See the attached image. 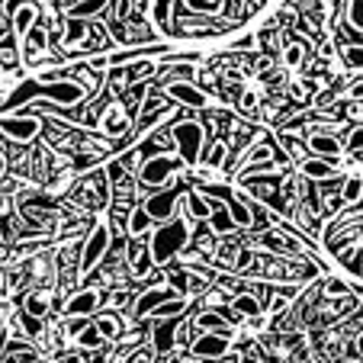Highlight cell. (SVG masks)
Segmentation results:
<instances>
[{
	"label": "cell",
	"instance_id": "obj_1",
	"mask_svg": "<svg viewBox=\"0 0 363 363\" xmlns=\"http://www.w3.org/2000/svg\"><path fill=\"white\" fill-rule=\"evenodd\" d=\"M193 228H196V222L180 209L174 219L161 222V225L148 235V247H151V261H155V267H167L174 257H180V254L190 247Z\"/></svg>",
	"mask_w": 363,
	"mask_h": 363
},
{
	"label": "cell",
	"instance_id": "obj_2",
	"mask_svg": "<svg viewBox=\"0 0 363 363\" xmlns=\"http://www.w3.org/2000/svg\"><path fill=\"white\" fill-rule=\"evenodd\" d=\"M186 161L180 158V155H174V151H167V155H155V158H145L142 167H138V193L142 196H151L155 190H164V186L177 184L174 177H180V174H186Z\"/></svg>",
	"mask_w": 363,
	"mask_h": 363
},
{
	"label": "cell",
	"instance_id": "obj_3",
	"mask_svg": "<svg viewBox=\"0 0 363 363\" xmlns=\"http://www.w3.org/2000/svg\"><path fill=\"white\" fill-rule=\"evenodd\" d=\"M113 247V225L110 219H100L94 222V228L87 232L84 238V247H81V261H77V283L87 280L103 261H106V254Z\"/></svg>",
	"mask_w": 363,
	"mask_h": 363
},
{
	"label": "cell",
	"instance_id": "obj_4",
	"mask_svg": "<svg viewBox=\"0 0 363 363\" xmlns=\"http://www.w3.org/2000/svg\"><path fill=\"white\" fill-rule=\"evenodd\" d=\"M174 132V148H177V155L186 161L190 167L199 164V155H203L206 148V125L199 123L196 116H186V119H177V123L171 125Z\"/></svg>",
	"mask_w": 363,
	"mask_h": 363
},
{
	"label": "cell",
	"instance_id": "obj_5",
	"mask_svg": "<svg viewBox=\"0 0 363 363\" xmlns=\"http://www.w3.org/2000/svg\"><path fill=\"white\" fill-rule=\"evenodd\" d=\"M0 132L16 145H33L35 138L45 132V123H42L39 113L33 110H20V113H7L0 116Z\"/></svg>",
	"mask_w": 363,
	"mask_h": 363
},
{
	"label": "cell",
	"instance_id": "obj_6",
	"mask_svg": "<svg viewBox=\"0 0 363 363\" xmlns=\"http://www.w3.org/2000/svg\"><path fill=\"white\" fill-rule=\"evenodd\" d=\"M232 350H235V344H232V328H228V331H196L186 354L209 363V360H219V357L232 354Z\"/></svg>",
	"mask_w": 363,
	"mask_h": 363
},
{
	"label": "cell",
	"instance_id": "obj_7",
	"mask_svg": "<svg viewBox=\"0 0 363 363\" xmlns=\"http://www.w3.org/2000/svg\"><path fill=\"white\" fill-rule=\"evenodd\" d=\"M184 193H186V184L184 180H177L174 186H164V190H155L151 196H145V209H148V216L155 222H167V219H174V216L180 213V199H184Z\"/></svg>",
	"mask_w": 363,
	"mask_h": 363
},
{
	"label": "cell",
	"instance_id": "obj_8",
	"mask_svg": "<svg viewBox=\"0 0 363 363\" xmlns=\"http://www.w3.org/2000/svg\"><path fill=\"white\" fill-rule=\"evenodd\" d=\"M26 274L33 286H58L62 283V267H58V254L55 251H35L26 264Z\"/></svg>",
	"mask_w": 363,
	"mask_h": 363
},
{
	"label": "cell",
	"instance_id": "obj_9",
	"mask_svg": "<svg viewBox=\"0 0 363 363\" xmlns=\"http://www.w3.org/2000/svg\"><path fill=\"white\" fill-rule=\"evenodd\" d=\"M125 270H129L132 280H148L155 274V261H151V247H148V235L142 238H129L125 241Z\"/></svg>",
	"mask_w": 363,
	"mask_h": 363
},
{
	"label": "cell",
	"instance_id": "obj_10",
	"mask_svg": "<svg viewBox=\"0 0 363 363\" xmlns=\"http://www.w3.org/2000/svg\"><path fill=\"white\" fill-rule=\"evenodd\" d=\"M103 296H106V289H103L100 283L84 286V289H74V293L65 299L62 315H90V318H94L96 312L103 308Z\"/></svg>",
	"mask_w": 363,
	"mask_h": 363
},
{
	"label": "cell",
	"instance_id": "obj_11",
	"mask_svg": "<svg viewBox=\"0 0 363 363\" xmlns=\"http://www.w3.org/2000/svg\"><path fill=\"white\" fill-rule=\"evenodd\" d=\"M155 87H158V84H155ZM161 90L167 94V100L171 103H180V106H186V110H193V113H199V110L209 106L206 90L199 87V84H193V81H167V84H161Z\"/></svg>",
	"mask_w": 363,
	"mask_h": 363
},
{
	"label": "cell",
	"instance_id": "obj_12",
	"mask_svg": "<svg viewBox=\"0 0 363 363\" xmlns=\"http://www.w3.org/2000/svg\"><path fill=\"white\" fill-rule=\"evenodd\" d=\"M58 306V293L55 286H29L20 299V312L35 318H48V312Z\"/></svg>",
	"mask_w": 363,
	"mask_h": 363
},
{
	"label": "cell",
	"instance_id": "obj_13",
	"mask_svg": "<svg viewBox=\"0 0 363 363\" xmlns=\"http://www.w3.org/2000/svg\"><path fill=\"white\" fill-rule=\"evenodd\" d=\"M302 142L312 155L318 158H328V161H341V151H344V142L331 132H322V129H306L302 132Z\"/></svg>",
	"mask_w": 363,
	"mask_h": 363
},
{
	"label": "cell",
	"instance_id": "obj_14",
	"mask_svg": "<svg viewBox=\"0 0 363 363\" xmlns=\"http://www.w3.org/2000/svg\"><path fill=\"white\" fill-rule=\"evenodd\" d=\"M180 322H184V315H177V318H155V325H151V350H155V354H171V350H177Z\"/></svg>",
	"mask_w": 363,
	"mask_h": 363
},
{
	"label": "cell",
	"instance_id": "obj_15",
	"mask_svg": "<svg viewBox=\"0 0 363 363\" xmlns=\"http://www.w3.org/2000/svg\"><path fill=\"white\" fill-rule=\"evenodd\" d=\"M228 216L235 219L238 232H254V213H251V196L245 190H232V196L225 199Z\"/></svg>",
	"mask_w": 363,
	"mask_h": 363
},
{
	"label": "cell",
	"instance_id": "obj_16",
	"mask_svg": "<svg viewBox=\"0 0 363 363\" xmlns=\"http://www.w3.org/2000/svg\"><path fill=\"white\" fill-rule=\"evenodd\" d=\"M142 158H155V155H167V151H177L174 148V132L171 129H151L142 135V142L135 145Z\"/></svg>",
	"mask_w": 363,
	"mask_h": 363
},
{
	"label": "cell",
	"instance_id": "obj_17",
	"mask_svg": "<svg viewBox=\"0 0 363 363\" xmlns=\"http://www.w3.org/2000/svg\"><path fill=\"white\" fill-rule=\"evenodd\" d=\"M65 77H68V81H74L77 87L87 94V100H94L96 94H103V77H100V71H94L87 62L74 65V68H65Z\"/></svg>",
	"mask_w": 363,
	"mask_h": 363
},
{
	"label": "cell",
	"instance_id": "obj_18",
	"mask_svg": "<svg viewBox=\"0 0 363 363\" xmlns=\"http://www.w3.org/2000/svg\"><path fill=\"white\" fill-rule=\"evenodd\" d=\"M39 16H42V10H39V4H35V0H23L20 7L13 10V13H10V29H13L16 35H26L29 29L35 26V23H39Z\"/></svg>",
	"mask_w": 363,
	"mask_h": 363
},
{
	"label": "cell",
	"instance_id": "obj_19",
	"mask_svg": "<svg viewBox=\"0 0 363 363\" xmlns=\"http://www.w3.org/2000/svg\"><path fill=\"white\" fill-rule=\"evenodd\" d=\"M337 167H341V161H328V158H318V155H312V158H306L299 164V174H306L308 180L322 184V180L337 177Z\"/></svg>",
	"mask_w": 363,
	"mask_h": 363
},
{
	"label": "cell",
	"instance_id": "obj_20",
	"mask_svg": "<svg viewBox=\"0 0 363 363\" xmlns=\"http://www.w3.org/2000/svg\"><path fill=\"white\" fill-rule=\"evenodd\" d=\"M228 306L235 308V315H238V318H257V315H264V312H267V308H264V302L257 299L251 289H241V293L228 296Z\"/></svg>",
	"mask_w": 363,
	"mask_h": 363
},
{
	"label": "cell",
	"instance_id": "obj_21",
	"mask_svg": "<svg viewBox=\"0 0 363 363\" xmlns=\"http://www.w3.org/2000/svg\"><path fill=\"white\" fill-rule=\"evenodd\" d=\"M155 225L158 222L148 216V209H145L142 203H135L129 209V219H125V232H129V238H142V235H151L155 232Z\"/></svg>",
	"mask_w": 363,
	"mask_h": 363
},
{
	"label": "cell",
	"instance_id": "obj_22",
	"mask_svg": "<svg viewBox=\"0 0 363 363\" xmlns=\"http://www.w3.org/2000/svg\"><path fill=\"white\" fill-rule=\"evenodd\" d=\"M20 52H23L20 35H16L13 29H7V33L0 35V68H4V71H13L16 65H20Z\"/></svg>",
	"mask_w": 363,
	"mask_h": 363
},
{
	"label": "cell",
	"instance_id": "obj_23",
	"mask_svg": "<svg viewBox=\"0 0 363 363\" xmlns=\"http://www.w3.org/2000/svg\"><path fill=\"white\" fill-rule=\"evenodd\" d=\"M193 328L196 331H228V328H235V325L222 315L219 308H196V315H193Z\"/></svg>",
	"mask_w": 363,
	"mask_h": 363
},
{
	"label": "cell",
	"instance_id": "obj_24",
	"mask_svg": "<svg viewBox=\"0 0 363 363\" xmlns=\"http://www.w3.org/2000/svg\"><path fill=\"white\" fill-rule=\"evenodd\" d=\"M94 325L100 328V335L106 337L110 344L123 337V315H119V312H110V308H100V312L94 315Z\"/></svg>",
	"mask_w": 363,
	"mask_h": 363
},
{
	"label": "cell",
	"instance_id": "obj_25",
	"mask_svg": "<svg viewBox=\"0 0 363 363\" xmlns=\"http://www.w3.org/2000/svg\"><path fill=\"white\" fill-rule=\"evenodd\" d=\"M335 261L341 264V267L347 270L350 277H363V245L350 241L347 247H341V251L335 254Z\"/></svg>",
	"mask_w": 363,
	"mask_h": 363
},
{
	"label": "cell",
	"instance_id": "obj_26",
	"mask_svg": "<svg viewBox=\"0 0 363 363\" xmlns=\"http://www.w3.org/2000/svg\"><path fill=\"white\" fill-rule=\"evenodd\" d=\"M48 42H52V33H48L45 26H39V23H35V26L20 39V45H23V58H26V55H35V52H45Z\"/></svg>",
	"mask_w": 363,
	"mask_h": 363
},
{
	"label": "cell",
	"instance_id": "obj_27",
	"mask_svg": "<svg viewBox=\"0 0 363 363\" xmlns=\"http://www.w3.org/2000/svg\"><path fill=\"white\" fill-rule=\"evenodd\" d=\"M164 106H171V100H167V94L161 87H155V84H151L148 87V94H145V100H142V113H138V123H142V119H151L155 116V113H161L164 110Z\"/></svg>",
	"mask_w": 363,
	"mask_h": 363
},
{
	"label": "cell",
	"instance_id": "obj_28",
	"mask_svg": "<svg viewBox=\"0 0 363 363\" xmlns=\"http://www.w3.org/2000/svg\"><path fill=\"white\" fill-rule=\"evenodd\" d=\"M151 23H155L161 33L174 35V0H155V4H151Z\"/></svg>",
	"mask_w": 363,
	"mask_h": 363
},
{
	"label": "cell",
	"instance_id": "obj_29",
	"mask_svg": "<svg viewBox=\"0 0 363 363\" xmlns=\"http://www.w3.org/2000/svg\"><path fill=\"white\" fill-rule=\"evenodd\" d=\"M74 344L84 350V354H96V350H106V347H110V341H106V337L100 335V328H96L94 322H90L87 328H84L81 335L74 337Z\"/></svg>",
	"mask_w": 363,
	"mask_h": 363
},
{
	"label": "cell",
	"instance_id": "obj_30",
	"mask_svg": "<svg viewBox=\"0 0 363 363\" xmlns=\"http://www.w3.org/2000/svg\"><path fill=\"white\" fill-rule=\"evenodd\" d=\"M302 62H306V42L283 33V65L296 71V68H302Z\"/></svg>",
	"mask_w": 363,
	"mask_h": 363
},
{
	"label": "cell",
	"instance_id": "obj_31",
	"mask_svg": "<svg viewBox=\"0 0 363 363\" xmlns=\"http://www.w3.org/2000/svg\"><path fill=\"white\" fill-rule=\"evenodd\" d=\"M209 228H213L219 238H222V235H235V232H238V225H235V219L228 216L225 203H216L213 216H209Z\"/></svg>",
	"mask_w": 363,
	"mask_h": 363
},
{
	"label": "cell",
	"instance_id": "obj_32",
	"mask_svg": "<svg viewBox=\"0 0 363 363\" xmlns=\"http://www.w3.org/2000/svg\"><path fill=\"white\" fill-rule=\"evenodd\" d=\"M62 325H55V328H48L45 325V331H42L39 337H35V347L42 350V354H55V350H62Z\"/></svg>",
	"mask_w": 363,
	"mask_h": 363
},
{
	"label": "cell",
	"instance_id": "obj_33",
	"mask_svg": "<svg viewBox=\"0 0 363 363\" xmlns=\"http://www.w3.org/2000/svg\"><path fill=\"white\" fill-rule=\"evenodd\" d=\"M29 283V274H26V264H16V267L4 270V293H20L23 286Z\"/></svg>",
	"mask_w": 363,
	"mask_h": 363
},
{
	"label": "cell",
	"instance_id": "obj_34",
	"mask_svg": "<svg viewBox=\"0 0 363 363\" xmlns=\"http://www.w3.org/2000/svg\"><path fill=\"white\" fill-rule=\"evenodd\" d=\"M177 315H186V296H171L167 302H161V306L155 308L151 318H177Z\"/></svg>",
	"mask_w": 363,
	"mask_h": 363
},
{
	"label": "cell",
	"instance_id": "obj_35",
	"mask_svg": "<svg viewBox=\"0 0 363 363\" xmlns=\"http://www.w3.org/2000/svg\"><path fill=\"white\" fill-rule=\"evenodd\" d=\"M341 196H344V203H347V206L360 203V199H363V174H350V177H344Z\"/></svg>",
	"mask_w": 363,
	"mask_h": 363
},
{
	"label": "cell",
	"instance_id": "obj_36",
	"mask_svg": "<svg viewBox=\"0 0 363 363\" xmlns=\"http://www.w3.org/2000/svg\"><path fill=\"white\" fill-rule=\"evenodd\" d=\"M90 322H94V318H90V315H65V318H62V322H58V325H62V335L74 341V337L81 335V331L87 328Z\"/></svg>",
	"mask_w": 363,
	"mask_h": 363
},
{
	"label": "cell",
	"instance_id": "obj_37",
	"mask_svg": "<svg viewBox=\"0 0 363 363\" xmlns=\"http://www.w3.org/2000/svg\"><path fill=\"white\" fill-rule=\"evenodd\" d=\"M261 106H264V103H257V94H254V90H245V94H241L238 113L245 119H257V116H261Z\"/></svg>",
	"mask_w": 363,
	"mask_h": 363
},
{
	"label": "cell",
	"instance_id": "obj_38",
	"mask_svg": "<svg viewBox=\"0 0 363 363\" xmlns=\"http://www.w3.org/2000/svg\"><path fill=\"white\" fill-rule=\"evenodd\" d=\"M344 196H341V190H335V193H322V216L325 219H335L337 213L344 209Z\"/></svg>",
	"mask_w": 363,
	"mask_h": 363
},
{
	"label": "cell",
	"instance_id": "obj_39",
	"mask_svg": "<svg viewBox=\"0 0 363 363\" xmlns=\"http://www.w3.org/2000/svg\"><path fill=\"white\" fill-rule=\"evenodd\" d=\"M344 151H350L354 158H360V155H363V123L350 125L347 138H344Z\"/></svg>",
	"mask_w": 363,
	"mask_h": 363
},
{
	"label": "cell",
	"instance_id": "obj_40",
	"mask_svg": "<svg viewBox=\"0 0 363 363\" xmlns=\"http://www.w3.org/2000/svg\"><path fill=\"white\" fill-rule=\"evenodd\" d=\"M20 325H23V335L29 337V341H35V337L45 331V318H35V315H26V312H20Z\"/></svg>",
	"mask_w": 363,
	"mask_h": 363
},
{
	"label": "cell",
	"instance_id": "obj_41",
	"mask_svg": "<svg viewBox=\"0 0 363 363\" xmlns=\"http://www.w3.org/2000/svg\"><path fill=\"white\" fill-rule=\"evenodd\" d=\"M344 16L350 20V26L363 33V0H347V10H344Z\"/></svg>",
	"mask_w": 363,
	"mask_h": 363
},
{
	"label": "cell",
	"instance_id": "obj_42",
	"mask_svg": "<svg viewBox=\"0 0 363 363\" xmlns=\"http://www.w3.org/2000/svg\"><path fill=\"white\" fill-rule=\"evenodd\" d=\"M119 164H123L125 167V171H129V174H138V167H142V155H138V148H129V151H123V155H119Z\"/></svg>",
	"mask_w": 363,
	"mask_h": 363
},
{
	"label": "cell",
	"instance_id": "obj_43",
	"mask_svg": "<svg viewBox=\"0 0 363 363\" xmlns=\"http://www.w3.org/2000/svg\"><path fill=\"white\" fill-rule=\"evenodd\" d=\"M341 96H344V100H357V103H363V81L347 84V87L341 90Z\"/></svg>",
	"mask_w": 363,
	"mask_h": 363
},
{
	"label": "cell",
	"instance_id": "obj_44",
	"mask_svg": "<svg viewBox=\"0 0 363 363\" xmlns=\"http://www.w3.org/2000/svg\"><path fill=\"white\" fill-rule=\"evenodd\" d=\"M257 45V35H241V39H235L232 52H247V48Z\"/></svg>",
	"mask_w": 363,
	"mask_h": 363
},
{
	"label": "cell",
	"instance_id": "obj_45",
	"mask_svg": "<svg viewBox=\"0 0 363 363\" xmlns=\"http://www.w3.org/2000/svg\"><path fill=\"white\" fill-rule=\"evenodd\" d=\"M10 206H13V196L0 190V216H7V213H10Z\"/></svg>",
	"mask_w": 363,
	"mask_h": 363
},
{
	"label": "cell",
	"instance_id": "obj_46",
	"mask_svg": "<svg viewBox=\"0 0 363 363\" xmlns=\"http://www.w3.org/2000/svg\"><path fill=\"white\" fill-rule=\"evenodd\" d=\"M58 363H87V357H84V350L81 354H62L58 357Z\"/></svg>",
	"mask_w": 363,
	"mask_h": 363
},
{
	"label": "cell",
	"instance_id": "obj_47",
	"mask_svg": "<svg viewBox=\"0 0 363 363\" xmlns=\"http://www.w3.org/2000/svg\"><path fill=\"white\" fill-rule=\"evenodd\" d=\"M238 363H267V360H264V357L257 354V350H247V354H241V360H238Z\"/></svg>",
	"mask_w": 363,
	"mask_h": 363
},
{
	"label": "cell",
	"instance_id": "obj_48",
	"mask_svg": "<svg viewBox=\"0 0 363 363\" xmlns=\"http://www.w3.org/2000/svg\"><path fill=\"white\" fill-rule=\"evenodd\" d=\"M7 155H4V151H0V177H4V174H7Z\"/></svg>",
	"mask_w": 363,
	"mask_h": 363
},
{
	"label": "cell",
	"instance_id": "obj_49",
	"mask_svg": "<svg viewBox=\"0 0 363 363\" xmlns=\"http://www.w3.org/2000/svg\"><path fill=\"white\" fill-rule=\"evenodd\" d=\"M354 344H357V350H360V357H363V331H360V335L354 337Z\"/></svg>",
	"mask_w": 363,
	"mask_h": 363
},
{
	"label": "cell",
	"instance_id": "obj_50",
	"mask_svg": "<svg viewBox=\"0 0 363 363\" xmlns=\"http://www.w3.org/2000/svg\"><path fill=\"white\" fill-rule=\"evenodd\" d=\"M209 4H216V7H222V4H225V0H209Z\"/></svg>",
	"mask_w": 363,
	"mask_h": 363
},
{
	"label": "cell",
	"instance_id": "obj_51",
	"mask_svg": "<svg viewBox=\"0 0 363 363\" xmlns=\"http://www.w3.org/2000/svg\"><path fill=\"white\" fill-rule=\"evenodd\" d=\"M0 299H4V289H0Z\"/></svg>",
	"mask_w": 363,
	"mask_h": 363
},
{
	"label": "cell",
	"instance_id": "obj_52",
	"mask_svg": "<svg viewBox=\"0 0 363 363\" xmlns=\"http://www.w3.org/2000/svg\"><path fill=\"white\" fill-rule=\"evenodd\" d=\"M35 363H45V360H35Z\"/></svg>",
	"mask_w": 363,
	"mask_h": 363
}]
</instances>
